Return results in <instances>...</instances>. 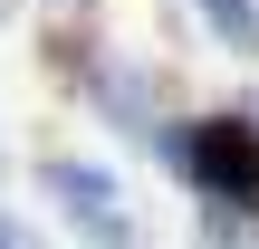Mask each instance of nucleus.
<instances>
[{"label":"nucleus","instance_id":"7ed1b4c3","mask_svg":"<svg viewBox=\"0 0 259 249\" xmlns=\"http://www.w3.org/2000/svg\"><path fill=\"white\" fill-rule=\"evenodd\" d=\"M192 10H202V29L231 58H259V0H192Z\"/></svg>","mask_w":259,"mask_h":249},{"label":"nucleus","instance_id":"f03ea898","mask_svg":"<svg viewBox=\"0 0 259 249\" xmlns=\"http://www.w3.org/2000/svg\"><path fill=\"white\" fill-rule=\"evenodd\" d=\"M38 192H48L67 221H96V211H115V173H96V163H77V154H48V163H38Z\"/></svg>","mask_w":259,"mask_h":249},{"label":"nucleus","instance_id":"f257e3e1","mask_svg":"<svg viewBox=\"0 0 259 249\" xmlns=\"http://www.w3.org/2000/svg\"><path fill=\"white\" fill-rule=\"evenodd\" d=\"M154 154L192 182L202 211H240V221H259V115H192V125L154 134Z\"/></svg>","mask_w":259,"mask_h":249},{"label":"nucleus","instance_id":"20e7f679","mask_svg":"<svg viewBox=\"0 0 259 249\" xmlns=\"http://www.w3.org/2000/svg\"><path fill=\"white\" fill-rule=\"evenodd\" d=\"M67 10H96V0H67Z\"/></svg>","mask_w":259,"mask_h":249}]
</instances>
